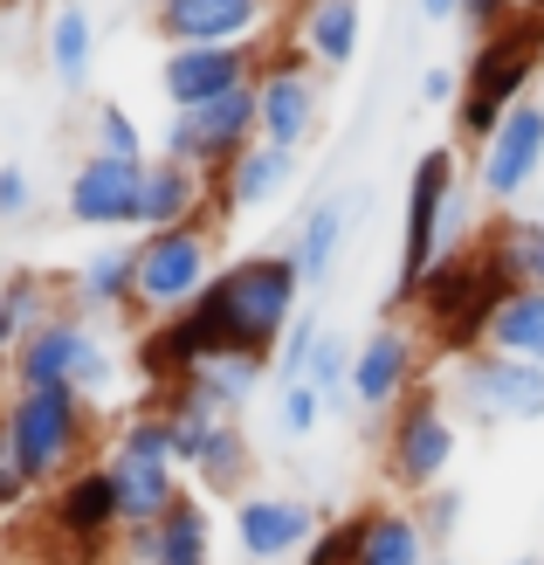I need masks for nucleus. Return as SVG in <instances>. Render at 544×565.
Returning a JSON list of instances; mask_svg holds the SVG:
<instances>
[{"instance_id":"1","label":"nucleus","mask_w":544,"mask_h":565,"mask_svg":"<svg viewBox=\"0 0 544 565\" xmlns=\"http://www.w3.org/2000/svg\"><path fill=\"white\" fill-rule=\"evenodd\" d=\"M297 310H303V269H297L290 248L235 256L193 297V318L207 331V345L214 352H255V359H276L282 331L297 324Z\"/></svg>"},{"instance_id":"2","label":"nucleus","mask_w":544,"mask_h":565,"mask_svg":"<svg viewBox=\"0 0 544 565\" xmlns=\"http://www.w3.org/2000/svg\"><path fill=\"white\" fill-rule=\"evenodd\" d=\"M0 420H8V441L28 469L35 490H55L70 483L76 469H90L104 456V407L83 401L76 386H28V393H8L0 401Z\"/></svg>"},{"instance_id":"3","label":"nucleus","mask_w":544,"mask_h":565,"mask_svg":"<svg viewBox=\"0 0 544 565\" xmlns=\"http://www.w3.org/2000/svg\"><path fill=\"white\" fill-rule=\"evenodd\" d=\"M503 297L510 290L490 276V263H482L476 242H469V248H441V263L414 282L399 310H407L414 331L427 338V352L469 359V352H482V338H490V318H497Z\"/></svg>"},{"instance_id":"4","label":"nucleus","mask_w":544,"mask_h":565,"mask_svg":"<svg viewBox=\"0 0 544 565\" xmlns=\"http://www.w3.org/2000/svg\"><path fill=\"white\" fill-rule=\"evenodd\" d=\"M544 70V8H524L503 35L476 42V63L462 70V97H455V131L462 146H490L503 110L531 97V76Z\"/></svg>"},{"instance_id":"5","label":"nucleus","mask_w":544,"mask_h":565,"mask_svg":"<svg viewBox=\"0 0 544 565\" xmlns=\"http://www.w3.org/2000/svg\"><path fill=\"white\" fill-rule=\"evenodd\" d=\"M469 235V207H462V166H455V146H427L414 159L407 180V228H399V282L386 310L407 303V290L441 263V248H462Z\"/></svg>"},{"instance_id":"6","label":"nucleus","mask_w":544,"mask_h":565,"mask_svg":"<svg viewBox=\"0 0 544 565\" xmlns=\"http://www.w3.org/2000/svg\"><path fill=\"white\" fill-rule=\"evenodd\" d=\"M118 373L125 365L110 359V345H104V331L83 318V310H55L49 324H35L14 345V359H8V380H14V393H28V386H76L83 401H110L118 393Z\"/></svg>"},{"instance_id":"7","label":"nucleus","mask_w":544,"mask_h":565,"mask_svg":"<svg viewBox=\"0 0 544 565\" xmlns=\"http://www.w3.org/2000/svg\"><path fill=\"white\" fill-rule=\"evenodd\" d=\"M455 456H462V420L448 414L441 380H427L420 393H407V401L386 414L380 476H386V490H399L407 503H420L427 490H441V483H448Z\"/></svg>"},{"instance_id":"8","label":"nucleus","mask_w":544,"mask_h":565,"mask_svg":"<svg viewBox=\"0 0 544 565\" xmlns=\"http://www.w3.org/2000/svg\"><path fill=\"white\" fill-rule=\"evenodd\" d=\"M441 401H448V414L476 420V428H537L544 420V365L503 359L482 345V352L448 365Z\"/></svg>"},{"instance_id":"9","label":"nucleus","mask_w":544,"mask_h":565,"mask_svg":"<svg viewBox=\"0 0 544 565\" xmlns=\"http://www.w3.org/2000/svg\"><path fill=\"white\" fill-rule=\"evenodd\" d=\"M214 282V228L186 221L166 235H138V290H131V318H180V310Z\"/></svg>"},{"instance_id":"10","label":"nucleus","mask_w":544,"mask_h":565,"mask_svg":"<svg viewBox=\"0 0 544 565\" xmlns=\"http://www.w3.org/2000/svg\"><path fill=\"white\" fill-rule=\"evenodd\" d=\"M255 83L235 97H214V104H200V110H173L159 131V159H180L193 166V173H207V180H227V166H235L248 146H255Z\"/></svg>"},{"instance_id":"11","label":"nucleus","mask_w":544,"mask_h":565,"mask_svg":"<svg viewBox=\"0 0 544 565\" xmlns=\"http://www.w3.org/2000/svg\"><path fill=\"white\" fill-rule=\"evenodd\" d=\"M318 118H324V83H318V70H310L303 42H282L269 55V70L255 76V131H263L269 146L297 152L303 138L318 131Z\"/></svg>"},{"instance_id":"12","label":"nucleus","mask_w":544,"mask_h":565,"mask_svg":"<svg viewBox=\"0 0 544 565\" xmlns=\"http://www.w3.org/2000/svg\"><path fill=\"white\" fill-rule=\"evenodd\" d=\"M537 173H544V97H524L503 110L497 138L476 152V186L497 214H510L537 186Z\"/></svg>"},{"instance_id":"13","label":"nucleus","mask_w":544,"mask_h":565,"mask_svg":"<svg viewBox=\"0 0 544 565\" xmlns=\"http://www.w3.org/2000/svg\"><path fill=\"white\" fill-rule=\"evenodd\" d=\"M420 345L427 338L407 324V318H386L380 331L365 338V345L352 352V401L372 414V420H386L407 393H420Z\"/></svg>"},{"instance_id":"14","label":"nucleus","mask_w":544,"mask_h":565,"mask_svg":"<svg viewBox=\"0 0 544 565\" xmlns=\"http://www.w3.org/2000/svg\"><path fill=\"white\" fill-rule=\"evenodd\" d=\"M227 531H235V552L248 565H290V558L310 552L324 518H318V503H303V497H242Z\"/></svg>"},{"instance_id":"15","label":"nucleus","mask_w":544,"mask_h":565,"mask_svg":"<svg viewBox=\"0 0 544 565\" xmlns=\"http://www.w3.org/2000/svg\"><path fill=\"white\" fill-rule=\"evenodd\" d=\"M263 76V63H255V42H227V49H166L159 63V90L173 110H200L214 97H235L248 90V83Z\"/></svg>"},{"instance_id":"16","label":"nucleus","mask_w":544,"mask_h":565,"mask_svg":"<svg viewBox=\"0 0 544 565\" xmlns=\"http://www.w3.org/2000/svg\"><path fill=\"white\" fill-rule=\"evenodd\" d=\"M138 180H146V166L90 152V159H83L76 173H70L63 214L76 221V228H104V235H118V228H138Z\"/></svg>"},{"instance_id":"17","label":"nucleus","mask_w":544,"mask_h":565,"mask_svg":"<svg viewBox=\"0 0 544 565\" xmlns=\"http://www.w3.org/2000/svg\"><path fill=\"white\" fill-rule=\"evenodd\" d=\"M290 186H297V152L255 138V146L227 166V180H207V228H221V221H235V214H255V207H276Z\"/></svg>"},{"instance_id":"18","label":"nucleus","mask_w":544,"mask_h":565,"mask_svg":"<svg viewBox=\"0 0 544 565\" xmlns=\"http://www.w3.org/2000/svg\"><path fill=\"white\" fill-rule=\"evenodd\" d=\"M152 21L173 49H227L263 35L269 0H159Z\"/></svg>"},{"instance_id":"19","label":"nucleus","mask_w":544,"mask_h":565,"mask_svg":"<svg viewBox=\"0 0 544 565\" xmlns=\"http://www.w3.org/2000/svg\"><path fill=\"white\" fill-rule=\"evenodd\" d=\"M200 359H214V345H207V331H200L193 303L180 310V318H152L146 331H138V345H131V365H138V380H146V393L186 386L200 373Z\"/></svg>"},{"instance_id":"20","label":"nucleus","mask_w":544,"mask_h":565,"mask_svg":"<svg viewBox=\"0 0 544 565\" xmlns=\"http://www.w3.org/2000/svg\"><path fill=\"white\" fill-rule=\"evenodd\" d=\"M186 221H207V173H193L180 159H146L138 235H166V228H186Z\"/></svg>"},{"instance_id":"21","label":"nucleus","mask_w":544,"mask_h":565,"mask_svg":"<svg viewBox=\"0 0 544 565\" xmlns=\"http://www.w3.org/2000/svg\"><path fill=\"white\" fill-rule=\"evenodd\" d=\"M131 290H138V242H110V248H90L83 269L70 276V310L110 318V310H131Z\"/></svg>"},{"instance_id":"22","label":"nucleus","mask_w":544,"mask_h":565,"mask_svg":"<svg viewBox=\"0 0 544 565\" xmlns=\"http://www.w3.org/2000/svg\"><path fill=\"white\" fill-rule=\"evenodd\" d=\"M269 380H276L269 359H255V352H214V359H200V373L186 380V393H193V401H207L221 420H242Z\"/></svg>"},{"instance_id":"23","label":"nucleus","mask_w":544,"mask_h":565,"mask_svg":"<svg viewBox=\"0 0 544 565\" xmlns=\"http://www.w3.org/2000/svg\"><path fill=\"white\" fill-rule=\"evenodd\" d=\"M193 469V483H200V497L207 503H242L248 497V476H255V448H248V428L242 420H221V428L207 435V448L186 462Z\"/></svg>"},{"instance_id":"24","label":"nucleus","mask_w":544,"mask_h":565,"mask_svg":"<svg viewBox=\"0 0 544 565\" xmlns=\"http://www.w3.org/2000/svg\"><path fill=\"white\" fill-rule=\"evenodd\" d=\"M435 545L414 518V503H365V539H359V565H427Z\"/></svg>"},{"instance_id":"25","label":"nucleus","mask_w":544,"mask_h":565,"mask_svg":"<svg viewBox=\"0 0 544 565\" xmlns=\"http://www.w3.org/2000/svg\"><path fill=\"white\" fill-rule=\"evenodd\" d=\"M359 28H365L359 0H310L303 21H297V42H303V55H310L318 70H352Z\"/></svg>"},{"instance_id":"26","label":"nucleus","mask_w":544,"mask_h":565,"mask_svg":"<svg viewBox=\"0 0 544 565\" xmlns=\"http://www.w3.org/2000/svg\"><path fill=\"white\" fill-rule=\"evenodd\" d=\"M159 558L152 565H214V511L200 490H180V503L159 524Z\"/></svg>"},{"instance_id":"27","label":"nucleus","mask_w":544,"mask_h":565,"mask_svg":"<svg viewBox=\"0 0 544 565\" xmlns=\"http://www.w3.org/2000/svg\"><path fill=\"white\" fill-rule=\"evenodd\" d=\"M482 345L503 352V359H531V365H544V290H537V282H524V290H510V297L497 303L490 338H482Z\"/></svg>"},{"instance_id":"28","label":"nucleus","mask_w":544,"mask_h":565,"mask_svg":"<svg viewBox=\"0 0 544 565\" xmlns=\"http://www.w3.org/2000/svg\"><path fill=\"white\" fill-rule=\"evenodd\" d=\"M90 55H97V28H90V8L83 0H63L49 14V70L63 90H83L90 83Z\"/></svg>"},{"instance_id":"29","label":"nucleus","mask_w":544,"mask_h":565,"mask_svg":"<svg viewBox=\"0 0 544 565\" xmlns=\"http://www.w3.org/2000/svg\"><path fill=\"white\" fill-rule=\"evenodd\" d=\"M345 221H352L345 193H331V201H318V207L303 214V228H297V242H290V256H297V269H303V290H310V282H324V276L338 269V248H345Z\"/></svg>"},{"instance_id":"30","label":"nucleus","mask_w":544,"mask_h":565,"mask_svg":"<svg viewBox=\"0 0 544 565\" xmlns=\"http://www.w3.org/2000/svg\"><path fill=\"white\" fill-rule=\"evenodd\" d=\"M90 152L146 166V131H138V118H131V110H125L118 97H104V104L90 110Z\"/></svg>"},{"instance_id":"31","label":"nucleus","mask_w":544,"mask_h":565,"mask_svg":"<svg viewBox=\"0 0 544 565\" xmlns=\"http://www.w3.org/2000/svg\"><path fill=\"white\" fill-rule=\"evenodd\" d=\"M303 380L324 393L331 414H345V401H352V345H345L331 324H324V338H318V352H310V373H303Z\"/></svg>"},{"instance_id":"32","label":"nucleus","mask_w":544,"mask_h":565,"mask_svg":"<svg viewBox=\"0 0 544 565\" xmlns=\"http://www.w3.org/2000/svg\"><path fill=\"white\" fill-rule=\"evenodd\" d=\"M0 303L14 310V324H21V338L35 331V324H49L55 310H63V297H55V282H49L42 269H14L8 282H0Z\"/></svg>"},{"instance_id":"33","label":"nucleus","mask_w":544,"mask_h":565,"mask_svg":"<svg viewBox=\"0 0 544 565\" xmlns=\"http://www.w3.org/2000/svg\"><path fill=\"white\" fill-rule=\"evenodd\" d=\"M318 338H324V318L318 310H297V324L282 331V345H276V359H269V373H276V386H290V380H303L310 373V352H318Z\"/></svg>"},{"instance_id":"34","label":"nucleus","mask_w":544,"mask_h":565,"mask_svg":"<svg viewBox=\"0 0 544 565\" xmlns=\"http://www.w3.org/2000/svg\"><path fill=\"white\" fill-rule=\"evenodd\" d=\"M324 393L310 386V380H290V386H276V435L282 441H303V435H318V420H324Z\"/></svg>"},{"instance_id":"35","label":"nucleus","mask_w":544,"mask_h":565,"mask_svg":"<svg viewBox=\"0 0 544 565\" xmlns=\"http://www.w3.org/2000/svg\"><path fill=\"white\" fill-rule=\"evenodd\" d=\"M462 511H469V497L455 490V483L427 490V497L414 503V518H420V531H427V545H441V552H448V539H455V531H462Z\"/></svg>"},{"instance_id":"36","label":"nucleus","mask_w":544,"mask_h":565,"mask_svg":"<svg viewBox=\"0 0 544 565\" xmlns=\"http://www.w3.org/2000/svg\"><path fill=\"white\" fill-rule=\"evenodd\" d=\"M359 539H365V511H352V518L324 524L318 539H310V552H303L297 565H359Z\"/></svg>"},{"instance_id":"37","label":"nucleus","mask_w":544,"mask_h":565,"mask_svg":"<svg viewBox=\"0 0 544 565\" xmlns=\"http://www.w3.org/2000/svg\"><path fill=\"white\" fill-rule=\"evenodd\" d=\"M524 14V0H462V28L476 42H490V35H503L510 21Z\"/></svg>"},{"instance_id":"38","label":"nucleus","mask_w":544,"mask_h":565,"mask_svg":"<svg viewBox=\"0 0 544 565\" xmlns=\"http://www.w3.org/2000/svg\"><path fill=\"white\" fill-rule=\"evenodd\" d=\"M28 207H35V186H28L21 166H0V221H21Z\"/></svg>"},{"instance_id":"39","label":"nucleus","mask_w":544,"mask_h":565,"mask_svg":"<svg viewBox=\"0 0 544 565\" xmlns=\"http://www.w3.org/2000/svg\"><path fill=\"white\" fill-rule=\"evenodd\" d=\"M455 97H462V70H427L420 76V104H455Z\"/></svg>"},{"instance_id":"40","label":"nucleus","mask_w":544,"mask_h":565,"mask_svg":"<svg viewBox=\"0 0 544 565\" xmlns=\"http://www.w3.org/2000/svg\"><path fill=\"white\" fill-rule=\"evenodd\" d=\"M14 345H21V324H14V310L0 303V373H8V359H14Z\"/></svg>"},{"instance_id":"41","label":"nucleus","mask_w":544,"mask_h":565,"mask_svg":"<svg viewBox=\"0 0 544 565\" xmlns=\"http://www.w3.org/2000/svg\"><path fill=\"white\" fill-rule=\"evenodd\" d=\"M420 21H435V28L462 21V0H420Z\"/></svg>"},{"instance_id":"42","label":"nucleus","mask_w":544,"mask_h":565,"mask_svg":"<svg viewBox=\"0 0 544 565\" xmlns=\"http://www.w3.org/2000/svg\"><path fill=\"white\" fill-rule=\"evenodd\" d=\"M0 448H8V420H0Z\"/></svg>"},{"instance_id":"43","label":"nucleus","mask_w":544,"mask_h":565,"mask_svg":"<svg viewBox=\"0 0 544 565\" xmlns=\"http://www.w3.org/2000/svg\"><path fill=\"white\" fill-rule=\"evenodd\" d=\"M537 290H544V263H537Z\"/></svg>"},{"instance_id":"44","label":"nucleus","mask_w":544,"mask_h":565,"mask_svg":"<svg viewBox=\"0 0 544 565\" xmlns=\"http://www.w3.org/2000/svg\"><path fill=\"white\" fill-rule=\"evenodd\" d=\"M524 8H544V0H524Z\"/></svg>"},{"instance_id":"45","label":"nucleus","mask_w":544,"mask_h":565,"mask_svg":"<svg viewBox=\"0 0 544 565\" xmlns=\"http://www.w3.org/2000/svg\"><path fill=\"white\" fill-rule=\"evenodd\" d=\"M441 565H462V558H441Z\"/></svg>"},{"instance_id":"46","label":"nucleus","mask_w":544,"mask_h":565,"mask_svg":"<svg viewBox=\"0 0 544 565\" xmlns=\"http://www.w3.org/2000/svg\"><path fill=\"white\" fill-rule=\"evenodd\" d=\"M518 565H537V558H518Z\"/></svg>"},{"instance_id":"47","label":"nucleus","mask_w":544,"mask_h":565,"mask_svg":"<svg viewBox=\"0 0 544 565\" xmlns=\"http://www.w3.org/2000/svg\"><path fill=\"white\" fill-rule=\"evenodd\" d=\"M537 565H544V558H537Z\"/></svg>"}]
</instances>
